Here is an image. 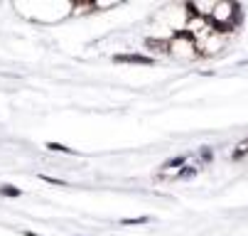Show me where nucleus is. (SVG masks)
Returning <instances> with one entry per match:
<instances>
[{
    "instance_id": "1",
    "label": "nucleus",
    "mask_w": 248,
    "mask_h": 236,
    "mask_svg": "<svg viewBox=\"0 0 248 236\" xmlns=\"http://www.w3.org/2000/svg\"><path fill=\"white\" fill-rule=\"evenodd\" d=\"M241 17H243L241 5L229 3V0H221V3H214V10H211L206 22L214 27L217 32H229V30H233L241 22Z\"/></svg>"
},
{
    "instance_id": "2",
    "label": "nucleus",
    "mask_w": 248,
    "mask_h": 236,
    "mask_svg": "<svg viewBox=\"0 0 248 236\" xmlns=\"http://www.w3.org/2000/svg\"><path fill=\"white\" fill-rule=\"evenodd\" d=\"M172 59H185V62H192L197 59L199 54V47H197V40L189 32H180L170 40V52H167Z\"/></svg>"
},
{
    "instance_id": "3",
    "label": "nucleus",
    "mask_w": 248,
    "mask_h": 236,
    "mask_svg": "<svg viewBox=\"0 0 248 236\" xmlns=\"http://www.w3.org/2000/svg\"><path fill=\"white\" fill-rule=\"evenodd\" d=\"M113 62H116V64H145V66H150L155 59H150V57H145V54H116Z\"/></svg>"
},
{
    "instance_id": "4",
    "label": "nucleus",
    "mask_w": 248,
    "mask_h": 236,
    "mask_svg": "<svg viewBox=\"0 0 248 236\" xmlns=\"http://www.w3.org/2000/svg\"><path fill=\"white\" fill-rule=\"evenodd\" d=\"M145 47L153 52H170V40H160V37H150L145 40Z\"/></svg>"
},
{
    "instance_id": "5",
    "label": "nucleus",
    "mask_w": 248,
    "mask_h": 236,
    "mask_svg": "<svg viewBox=\"0 0 248 236\" xmlns=\"http://www.w3.org/2000/svg\"><path fill=\"white\" fill-rule=\"evenodd\" d=\"M243 157H248V138H243L231 153V160H243Z\"/></svg>"
},
{
    "instance_id": "6",
    "label": "nucleus",
    "mask_w": 248,
    "mask_h": 236,
    "mask_svg": "<svg viewBox=\"0 0 248 236\" xmlns=\"http://www.w3.org/2000/svg\"><path fill=\"white\" fill-rule=\"evenodd\" d=\"M185 162H187V155H177V157H172V160H167L165 162V170H174V167H185Z\"/></svg>"
},
{
    "instance_id": "7",
    "label": "nucleus",
    "mask_w": 248,
    "mask_h": 236,
    "mask_svg": "<svg viewBox=\"0 0 248 236\" xmlns=\"http://www.w3.org/2000/svg\"><path fill=\"white\" fill-rule=\"evenodd\" d=\"M150 217H133V219H121L123 226H138V224H148Z\"/></svg>"
},
{
    "instance_id": "8",
    "label": "nucleus",
    "mask_w": 248,
    "mask_h": 236,
    "mask_svg": "<svg viewBox=\"0 0 248 236\" xmlns=\"http://www.w3.org/2000/svg\"><path fill=\"white\" fill-rule=\"evenodd\" d=\"M0 194H3V197H20L22 192L17 187H13V185H3V187H0Z\"/></svg>"
},
{
    "instance_id": "9",
    "label": "nucleus",
    "mask_w": 248,
    "mask_h": 236,
    "mask_svg": "<svg viewBox=\"0 0 248 236\" xmlns=\"http://www.w3.org/2000/svg\"><path fill=\"white\" fill-rule=\"evenodd\" d=\"M47 148H49V150H54V153H69V155L74 153L72 148H66V145H59V143H47Z\"/></svg>"
},
{
    "instance_id": "10",
    "label": "nucleus",
    "mask_w": 248,
    "mask_h": 236,
    "mask_svg": "<svg viewBox=\"0 0 248 236\" xmlns=\"http://www.w3.org/2000/svg\"><path fill=\"white\" fill-rule=\"evenodd\" d=\"M194 175H197L194 167H182V170L177 173V177H180V180H187V177H194Z\"/></svg>"
},
{
    "instance_id": "11",
    "label": "nucleus",
    "mask_w": 248,
    "mask_h": 236,
    "mask_svg": "<svg viewBox=\"0 0 248 236\" xmlns=\"http://www.w3.org/2000/svg\"><path fill=\"white\" fill-rule=\"evenodd\" d=\"M199 155H202V160H204V162H211V160H214V155H211V150H209V148H202V153H199Z\"/></svg>"
},
{
    "instance_id": "12",
    "label": "nucleus",
    "mask_w": 248,
    "mask_h": 236,
    "mask_svg": "<svg viewBox=\"0 0 248 236\" xmlns=\"http://www.w3.org/2000/svg\"><path fill=\"white\" fill-rule=\"evenodd\" d=\"M25 236H40V234H32V231H27V234H25Z\"/></svg>"
}]
</instances>
